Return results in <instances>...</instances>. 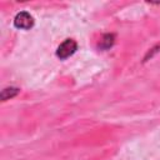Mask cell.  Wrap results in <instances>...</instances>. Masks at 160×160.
Masks as SVG:
<instances>
[{"instance_id": "1", "label": "cell", "mask_w": 160, "mask_h": 160, "mask_svg": "<svg viewBox=\"0 0 160 160\" xmlns=\"http://www.w3.org/2000/svg\"><path fill=\"white\" fill-rule=\"evenodd\" d=\"M76 42L75 40L72 39H66L64 42L60 44V46L58 48V51H56V55L60 58V59H66L69 58L70 55H72L75 51H76Z\"/></svg>"}, {"instance_id": "2", "label": "cell", "mask_w": 160, "mask_h": 160, "mask_svg": "<svg viewBox=\"0 0 160 160\" xmlns=\"http://www.w3.org/2000/svg\"><path fill=\"white\" fill-rule=\"evenodd\" d=\"M14 24H15V26L19 28V29H25V30H28V29H30V28L34 25V19H32V16H31L29 12L21 11V12H19V14H16L15 20H14Z\"/></svg>"}, {"instance_id": "3", "label": "cell", "mask_w": 160, "mask_h": 160, "mask_svg": "<svg viewBox=\"0 0 160 160\" xmlns=\"http://www.w3.org/2000/svg\"><path fill=\"white\" fill-rule=\"evenodd\" d=\"M18 92H19V89H16V88L4 89V90H2V92H1V99H2V100H6V99H9V98L15 96Z\"/></svg>"}]
</instances>
